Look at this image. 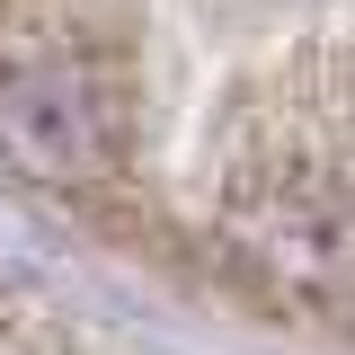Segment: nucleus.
I'll return each mask as SVG.
<instances>
[{
  "instance_id": "f257e3e1",
  "label": "nucleus",
  "mask_w": 355,
  "mask_h": 355,
  "mask_svg": "<svg viewBox=\"0 0 355 355\" xmlns=\"http://www.w3.org/2000/svg\"><path fill=\"white\" fill-rule=\"evenodd\" d=\"M0 133L36 160V169H71L89 151V98L62 62H18L0 71Z\"/></svg>"
}]
</instances>
